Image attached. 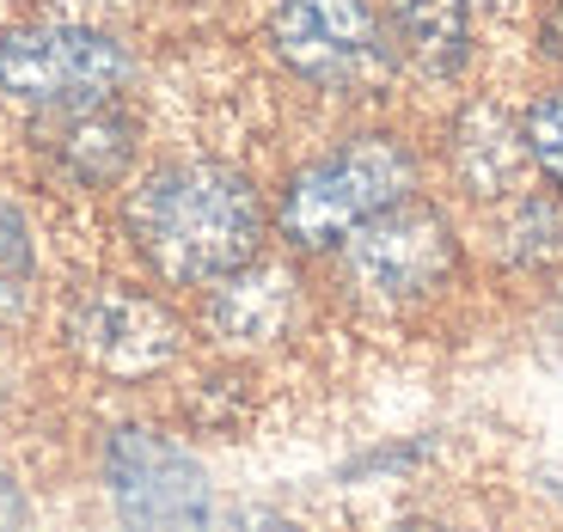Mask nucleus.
<instances>
[{
	"instance_id": "1",
	"label": "nucleus",
	"mask_w": 563,
	"mask_h": 532,
	"mask_svg": "<svg viewBox=\"0 0 563 532\" xmlns=\"http://www.w3.org/2000/svg\"><path fill=\"white\" fill-rule=\"evenodd\" d=\"M123 221L154 276L178 288H209L257 257L264 202L252 178L221 159H172L135 184Z\"/></svg>"
},
{
	"instance_id": "2",
	"label": "nucleus",
	"mask_w": 563,
	"mask_h": 532,
	"mask_svg": "<svg viewBox=\"0 0 563 532\" xmlns=\"http://www.w3.org/2000/svg\"><path fill=\"white\" fill-rule=\"evenodd\" d=\"M405 197H417V154L398 135H380V129L350 135L288 178V190L276 202V233L295 252H331L362 221H374L380 209H393Z\"/></svg>"
},
{
	"instance_id": "3",
	"label": "nucleus",
	"mask_w": 563,
	"mask_h": 532,
	"mask_svg": "<svg viewBox=\"0 0 563 532\" xmlns=\"http://www.w3.org/2000/svg\"><path fill=\"white\" fill-rule=\"evenodd\" d=\"M129 80V49L80 19H25L0 31V99L25 111H86L111 104Z\"/></svg>"
},
{
	"instance_id": "4",
	"label": "nucleus",
	"mask_w": 563,
	"mask_h": 532,
	"mask_svg": "<svg viewBox=\"0 0 563 532\" xmlns=\"http://www.w3.org/2000/svg\"><path fill=\"white\" fill-rule=\"evenodd\" d=\"M453 269H460V239L448 214L422 197L393 202L343 239V276L374 307H417L448 288Z\"/></svg>"
},
{
	"instance_id": "5",
	"label": "nucleus",
	"mask_w": 563,
	"mask_h": 532,
	"mask_svg": "<svg viewBox=\"0 0 563 532\" xmlns=\"http://www.w3.org/2000/svg\"><path fill=\"white\" fill-rule=\"evenodd\" d=\"M269 49L288 74L324 92H362L393 74L386 13L367 0H276L269 7Z\"/></svg>"
},
{
	"instance_id": "6",
	"label": "nucleus",
	"mask_w": 563,
	"mask_h": 532,
	"mask_svg": "<svg viewBox=\"0 0 563 532\" xmlns=\"http://www.w3.org/2000/svg\"><path fill=\"white\" fill-rule=\"evenodd\" d=\"M68 350L80 355L92 374L104 379H154L178 362L184 350V324L166 300L141 295V288H123V281H99L86 288L80 300L68 307Z\"/></svg>"
},
{
	"instance_id": "7",
	"label": "nucleus",
	"mask_w": 563,
	"mask_h": 532,
	"mask_svg": "<svg viewBox=\"0 0 563 532\" xmlns=\"http://www.w3.org/2000/svg\"><path fill=\"white\" fill-rule=\"evenodd\" d=\"M104 490L129 527H197V520H209L202 465L154 429L104 434Z\"/></svg>"
},
{
	"instance_id": "8",
	"label": "nucleus",
	"mask_w": 563,
	"mask_h": 532,
	"mask_svg": "<svg viewBox=\"0 0 563 532\" xmlns=\"http://www.w3.org/2000/svg\"><path fill=\"white\" fill-rule=\"evenodd\" d=\"M448 159H453V178H460L472 197H484V202L515 197L521 171L533 166V154H527V129L515 123L503 104H472V111H460L453 141H448Z\"/></svg>"
},
{
	"instance_id": "9",
	"label": "nucleus",
	"mask_w": 563,
	"mask_h": 532,
	"mask_svg": "<svg viewBox=\"0 0 563 532\" xmlns=\"http://www.w3.org/2000/svg\"><path fill=\"white\" fill-rule=\"evenodd\" d=\"M49 159L68 184L80 190H104L135 166V123L117 104H86V111H62L56 135H49Z\"/></svg>"
},
{
	"instance_id": "10",
	"label": "nucleus",
	"mask_w": 563,
	"mask_h": 532,
	"mask_svg": "<svg viewBox=\"0 0 563 532\" xmlns=\"http://www.w3.org/2000/svg\"><path fill=\"white\" fill-rule=\"evenodd\" d=\"M386 37H393V56L422 80H453L472 56V13L465 0H393Z\"/></svg>"
},
{
	"instance_id": "11",
	"label": "nucleus",
	"mask_w": 563,
	"mask_h": 532,
	"mask_svg": "<svg viewBox=\"0 0 563 532\" xmlns=\"http://www.w3.org/2000/svg\"><path fill=\"white\" fill-rule=\"evenodd\" d=\"M209 324L227 343H269L295 319V276L276 264H240L233 276L209 281Z\"/></svg>"
},
{
	"instance_id": "12",
	"label": "nucleus",
	"mask_w": 563,
	"mask_h": 532,
	"mask_svg": "<svg viewBox=\"0 0 563 532\" xmlns=\"http://www.w3.org/2000/svg\"><path fill=\"white\" fill-rule=\"evenodd\" d=\"M503 257H508V264H527V269L558 264V257H563V209H558V202H545V197H521V202H515L508 221H503Z\"/></svg>"
},
{
	"instance_id": "13",
	"label": "nucleus",
	"mask_w": 563,
	"mask_h": 532,
	"mask_svg": "<svg viewBox=\"0 0 563 532\" xmlns=\"http://www.w3.org/2000/svg\"><path fill=\"white\" fill-rule=\"evenodd\" d=\"M521 129H527V154H533V166L563 190V86H558V92H545V99L527 111Z\"/></svg>"
},
{
	"instance_id": "14",
	"label": "nucleus",
	"mask_w": 563,
	"mask_h": 532,
	"mask_svg": "<svg viewBox=\"0 0 563 532\" xmlns=\"http://www.w3.org/2000/svg\"><path fill=\"white\" fill-rule=\"evenodd\" d=\"M31 269V239L13 202H0V276H25Z\"/></svg>"
},
{
	"instance_id": "15",
	"label": "nucleus",
	"mask_w": 563,
	"mask_h": 532,
	"mask_svg": "<svg viewBox=\"0 0 563 532\" xmlns=\"http://www.w3.org/2000/svg\"><path fill=\"white\" fill-rule=\"evenodd\" d=\"M539 56H545L551 68H563V0L539 19Z\"/></svg>"
},
{
	"instance_id": "16",
	"label": "nucleus",
	"mask_w": 563,
	"mask_h": 532,
	"mask_svg": "<svg viewBox=\"0 0 563 532\" xmlns=\"http://www.w3.org/2000/svg\"><path fill=\"white\" fill-rule=\"evenodd\" d=\"M0 520H25V502H19V496L7 490V484H0Z\"/></svg>"
}]
</instances>
